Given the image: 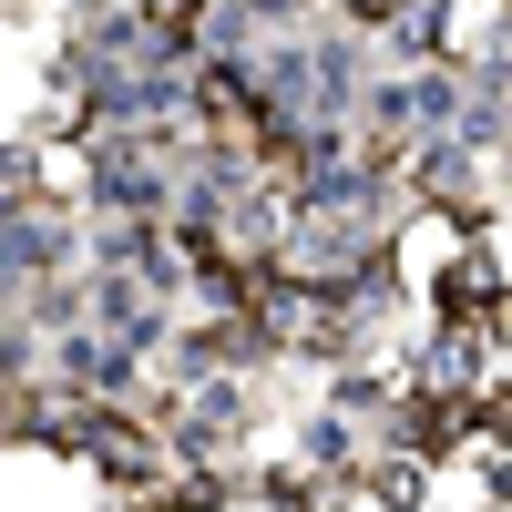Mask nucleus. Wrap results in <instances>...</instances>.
Segmentation results:
<instances>
[{"label": "nucleus", "instance_id": "f257e3e1", "mask_svg": "<svg viewBox=\"0 0 512 512\" xmlns=\"http://www.w3.org/2000/svg\"><path fill=\"white\" fill-rule=\"evenodd\" d=\"M431 472H441V461H420V451H369V461H359V502L420 512V502H431Z\"/></svg>", "mask_w": 512, "mask_h": 512}, {"label": "nucleus", "instance_id": "f03ea898", "mask_svg": "<svg viewBox=\"0 0 512 512\" xmlns=\"http://www.w3.org/2000/svg\"><path fill=\"white\" fill-rule=\"evenodd\" d=\"M472 451H512V369L472 400Z\"/></svg>", "mask_w": 512, "mask_h": 512}]
</instances>
